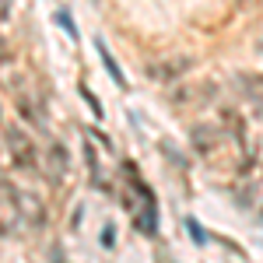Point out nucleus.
<instances>
[{
  "label": "nucleus",
  "mask_w": 263,
  "mask_h": 263,
  "mask_svg": "<svg viewBox=\"0 0 263 263\" xmlns=\"http://www.w3.org/2000/svg\"><path fill=\"white\" fill-rule=\"evenodd\" d=\"M4 141H7V147H11V158H14L21 168H32V165H35V147H32L28 137H25L21 126H11V130L4 134Z\"/></svg>",
  "instance_id": "1"
},
{
  "label": "nucleus",
  "mask_w": 263,
  "mask_h": 263,
  "mask_svg": "<svg viewBox=\"0 0 263 263\" xmlns=\"http://www.w3.org/2000/svg\"><path fill=\"white\" fill-rule=\"evenodd\" d=\"M190 67H193V57H168V60L151 63V67H147V78H155V81H172V78H182Z\"/></svg>",
  "instance_id": "2"
},
{
  "label": "nucleus",
  "mask_w": 263,
  "mask_h": 263,
  "mask_svg": "<svg viewBox=\"0 0 263 263\" xmlns=\"http://www.w3.org/2000/svg\"><path fill=\"white\" fill-rule=\"evenodd\" d=\"M95 49H99V57H102V63H105V70H109V78H112V81L120 84V88H126V78H123V70L120 67H116V60H112V53H109V49H105V42H95Z\"/></svg>",
  "instance_id": "3"
},
{
  "label": "nucleus",
  "mask_w": 263,
  "mask_h": 263,
  "mask_svg": "<svg viewBox=\"0 0 263 263\" xmlns=\"http://www.w3.org/2000/svg\"><path fill=\"white\" fill-rule=\"evenodd\" d=\"M193 144H197V151H200V155H207V151H214V147H218V134H214L211 126H197V130H193Z\"/></svg>",
  "instance_id": "4"
},
{
  "label": "nucleus",
  "mask_w": 263,
  "mask_h": 263,
  "mask_svg": "<svg viewBox=\"0 0 263 263\" xmlns=\"http://www.w3.org/2000/svg\"><path fill=\"white\" fill-rule=\"evenodd\" d=\"M49 168H53V179H60L63 172H67V147L63 144L49 147Z\"/></svg>",
  "instance_id": "5"
},
{
  "label": "nucleus",
  "mask_w": 263,
  "mask_h": 263,
  "mask_svg": "<svg viewBox=\"0 0 263 263\" xmlns=\"http://www.w3.org/2000/svg\"><path fill=\"white\" fill-rule=\"evenodd\" d=\"M57 21H60V28H67V35H70V39H78V25H74V18H70L67 11H60Z\"/></svg>",
  "instance_id": "6"
},
{
  "label": "nucleus",
  "mask_w": 263,
  "mask_h": 263,
  "mask_svg": "<svg viewBox=\"0 0 263 263\" xmlns=\"http://www.w3.org/2000/svg\"><path fill=\"white\" fill-rule=\"evenodd\" d=\"M186 228H190V235H193V242H197V246L207 242V232H203V228H200L197 221H193V218H186Z\"/></svg>",
  "instance_id": "7"
},
{
  "label": "nucleus",
  "mask_w": 263,
  "mask_h": 263,
  "mask_svg": "<svg viewBox=\"0 0 263 263\" xmlns=\"http://www.w3.org/2000/svg\"><path fill=\"white\" fill-rule=\"evenodd\" d=\"M162 151H165V155H168V162H172V165H182V168H186V158H182L179 151L172 147V141H162Z\"/></svg>",
  "instance_id": "8"
},
{
  "label": "nucleus",
  "mask_w": 263,
  "mask_h": 263,
  "mask_svg": "<svg viewBox=\"0 0 263 263\" xmlns=\"http://www.w3.org/2000/svg\"><path fill=\"white\" fill-rule=\"evenodd\" d=\"M81 95H84V102H88V109H91L95 116H102V105H99V99H95V95H91V91H88L84 84H81Z\"/></svg>",
  "instance_id": "9"
},
{
  "label": "nucleus",
  "mask_w": 263,
  "mask_h": 263,
  "mask_svg": "<svg viewBox=\"0 0 263 263\" xmlns=\"http://www.w3.org/2000/svg\"><path fill=\"white\" fill-rule=\"evenodd\" d=\"M260 221H263V214H260Z\"/></svg>",
  "instance_id": "10"
}]
</instances>
